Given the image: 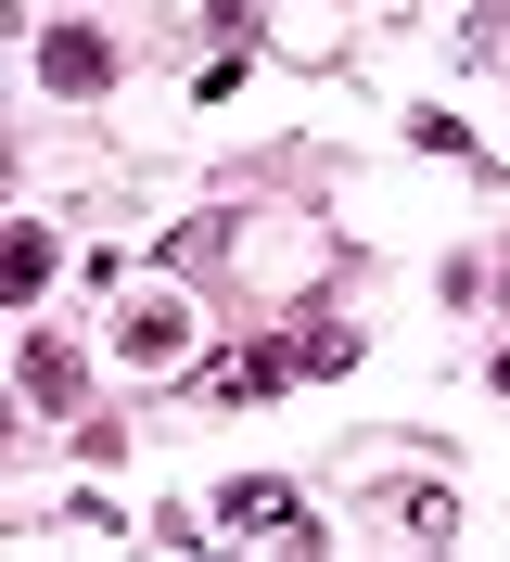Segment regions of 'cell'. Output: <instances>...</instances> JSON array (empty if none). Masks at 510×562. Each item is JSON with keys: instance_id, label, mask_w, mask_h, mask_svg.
Segmentation results:
<instances>
[{"instance_id": "1", "label": "cell", "mask_w": 510, "mask_h": 562, "mask_svg": "<svg viewBox=\"0 0 510 562\" xmlns=\"http://www.w3.org/2000/svg\"><path fill=\"white\" fill-rule=\"evenodd\" d=\"M115 358L128 371H192V307L179 294H128L115 307Z\"/></svg>"}, {"instance_id": "2", "label": "cell", "mask_w": 510, "mask_h": 562, "mask_svg": "<svg viewBox=\"0 0 510 562\" xmlns=\"http://www.w3.org/2000/svg\"><path fill=\"white\" fill-rule=\"evenodd\" d=\"M217 525L256 537V550H319V537H306V498H294V486H256V473H242V486H217Z\"/></svg>"}, {"instance_id": "3", "label": "cell", "mask_w": 510, "mask_h": 562, "mask_svg": "<svg viewBox=\"0 0 510 562\" xmlns=\"http://www.w3.org/2000/svg\"><path fill=\"white\" fill-rule=\"evenodd\" d=\"M294 371H306L294 346H230V358H204V396H217V409H256V396H281Z\"/></svg>"}, {"instance_id": "4", "label": "cell", "mask_w": 510, "mask_h": 562, "mask_svg": "<svg viewBox=\"0 0 510 562\" xmlns=\"http://www.w3.org/2000/svg\"><path fill=\"white\" fill-rule=\"evenodd\" d=\"M38 77H52L65 103H90V90H115V38H90V26H52V38H38Z\"/></svg>"}, {"instance_id": "5", "label": "cell", "mask_w": 510, "mask_h": 562, "mask_svg": "<svg viewBox=\"0 0 510 562\" xmlns=\"http://www.w3.org/2000/svg\"><path fill=\"white\" fill-rule=\"evenodd\" d=\"M38 281H52V231H38V217H13V231H0V294H13V307H38Z\"/></svg>"}, {"instance_id": "6", "label": "cell", "mask_w": 510, "mask_h": 562, "mask_svg": "<svg viewBox=\"0 0 510 562\" xmlns=\"http://www.w3.org/2000/svg\"><path fill=\"white\" fill-rule=\"evenodd\" d=\"M26 396H38V409H77V358L52 346V333H38V346H26Z\"/></svg>"}, {"instance_id": "7", "label": "cell", "mask_w": 510, "mask_h": 562, "mask_svg": "<svg viewBox=\"0 0 510 562\" xmlns=\"http://www.w3.org/2000/svg\"><path fill=\"white\" fill-rule=\"evenodd\" d=\"M230 256V217H192V231H167V269H217Z\"/></svg>"}, {"instance_id": "8", "label": "cell", "mask_w": 510, "mask_h": 562, "mask_svg": "<svg viewBox=\"0 0 510 562\" xmlns=\"http://www.w3.org/2000/svg\"><path fill=\"white\" fill-rule=\"evenodd\" d=\"M294 358H306V371H344V358H358V333H344V319H306Z\"/></svg>"}, {"instance_id": "9", "label": "cell", "mask_w": 510, "mask_h": 562, "mask_svg": "<svg viewBox=\"0 0 510 562\" xmlns=\"http://www.w3.org/2000/svg\"><path fill=\"white\" fill-rule=\"evenodd\" d=\"M498 396H510V346H498Z\"/></svg>"}]
</instances>
